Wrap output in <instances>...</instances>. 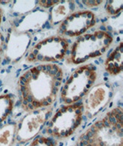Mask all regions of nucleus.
Listing matches in <instances>:
<instances>
[{
    "mask_svg": "<svg viewBox=\"0 0 123 146\" xmlns=\"http://www.w3.org/2000/svg\"><path fill=\"white\" fill-rule=\"evenodd\" d=\"M3 10L0 9V25H1V24H2V22H3Z\"/></svg>",
    "mask_w": 123,
    "mask_h": 146,
    "instance_id": "22",
    "label": "nucleus"
},
{
    "mask_svg": "<svg viewBox=\"0 0 123 146\" xmlns=\"http://www.w3.org/2000/svg\"><path fill=\"white\" fill-rule=\"evenodd\" d=\"M105 70L112 76L119 75L123 68V42L119 43L106 58L104 64Z\"/></svg>",
    "mask_w": 123,
    "mask_h": 146,
    "instance_id": "13",
    "label": "nucleus"
},
{
    "mask_svg": "<svg viewBox=\"0 0 123 146\" xmlns=\"http://www.w3.org/2000/svg\"><path fill=\"white\" fill-rule=\"evenodd\" d=\"M114 95L112 86L108 82H101L92 87L84 97V114L88 118H95L110 102Z\"/></svg>",
    "mask_w": 123,
    "mask_h": 146,
    "instance_id": "9",
    "label": "nucleus"
},
{
    "mask_svg": "<svg viewBox=\"0 0 123 146\" xmlns=\"http://www.w3.org/2000/svg\"><path fill=\"white\" fill-rule=\"evenodd\" d=\"M75 146H123V111L116 107L92 124Z\"/></svg>",
    "mask_w": 123,
    "mask_h": 146,
    "instance_id": "2",
    "label": "nucleus"
},
{
    "mask_svg": "<svg viewBox=\"0 0 123 146\" xmlns=\"http://www.w3.org/2000/svg\"><path fill=\"white\" fill-rule=\"evenodd\" d=\"M97 76V68L93 64L77 67L61 87V102L63 105L78 103L95 85Z\"/></svg>",
    "mask_w": 123,
    "mask_h": 146,
    "instance_id": "4",
    "label": "nucleus"
},
{
    "mask_svg": "<svg viewBox=\"0 0 123 146\" xmlns=\"http://www.w3.org/2000/svg\"><path fill=\"white\" fill-rule=\"evenodd\" d=\"M112 42V35L107 31L99 29L85 33L78 37L72 45L67 63L79 65L100 57L110 48Z\"/></svg>",
    "mask_w": 123,
    "mask_h": 146,
    "instance_id": "3",
    "label": "nucleus"
},
{
    "mask_svg": "<svg viewBox=\"0 0 123 146\" xmlns=\"http://www.w3.org/2000/svg\"><path fill=\"white\" fill-rule=\"evenodd\" d=\"M52 113V107L39 108L28 112L17 123L15 141L24 144L36 138L48 122Z\"/></svg>",
    "mask_w": 123,
    "mask_h": 146,
    "instance_id": "7",
    "label": "nucleus"
},
{
    "mask_svg": "<svg viewBox=\"0 0 123 146\" xmlns=\"http://www.w3.org/2000/svg\"><path fill=\"white\" fill-rule=\"evenodd\" d=\"M63 70L56 64H39L23 72L18 82L21 108L26 112L53 106L62 87Z\"/></svg>",
    "mask_w": 123,
    "mask_h": 146,
    "instance_id": "1",
    "label": "nucleus"
},
{
    "mask_svg": "<svg viewBox=\"0 0 123 146\" xmlns=\"http://www.w3.org/2000/svg\"><path fill=\"white\" fill-rule=\"evenodd\" d=\"M96 23L95 13L90 10L75 11L59 24V35L79 37L92 28Z\"/></svg>",
    "mask_w": 123,
    "mask_h": 146,
    "instance_id": "8",
    "label": "nucleus"
},
{
    "mask_svg": "<svg viewBox=\"0 0 123 146\" xmlns=\"http://www.w3.org/2000/svg\"><path fill=\"white\" fill-rule=\"evenodd\" d=\"M39 1H15L13 5V10L16 13H23L32 12L35 9Z\"/></svg>",
    "mask_w": 123,
    "mask_h": 146,
    "instance_id": "16",
    "label": "nucleus"
},
{
    "mask_svg": "<svg viewBox=\"0 0 123 146\" xmlns=\"http://www.w3.org/2000/svg\"><path fill=\"white\" fill-rule=\"evenodd\" d=\"M83 116L82 102L63 105L49 119L46 133L53 139H67L80 127Z\"/></svg>",
    "mask_w": 123,
    "mask_h": 146,
    "instance_id": "5",
    "label": "nucleus"
},
{
    "mask_svg": "<svg viewBox=\"0 0 123 146\" xmlns=\"http://www.w3.org/2000/svg\"><path fill=\"white\" fill-rule=\"evenodd\" d=\"M17 123L5 124L0 128V146H13L15 141Z\"/></svg>",
    "mask_w": 123,
    "mask_h": 146,
    "instance_id": "14",
    "label": "nucleus"
},
{
    "mask_svg": "<svg viewBox=\"0 0 123 146\" xmlns=\"http://www.w3.org/2000/svg\"><path fill=\"white\" fill-rule=\"evenodd\" d=\"M82 3H85L84 5L88 8H94L100 5L102 3H104L102 0H87V1H82Z\"/></svg>",
    "mask_w": 123,
    "mask_h": 146,
    "instance_id": "20",
    "label": "nucleus"
},
{
    "mask_svg": "<svg viewBox=\"0 0 123 146\" xmlns=\"http://www.w3.org/2000/svg\"><path fill=\"white\" fill-rule=\"evenodd\" d=\"M5 36L2 32H0V65L4 59V49H5Z\"/></svg>",
    "mask_w": 123,
    "mask_h": 146,
    "instance_id": "19",
    "label": "nucleus"
},
{
    "mask_svg": "<svg viewBox=\"0 0 123 146\" xmlns=\"http://www.w3.org/2000/svg\"><path fill=\"white\" fill-rule=\"evenodd\" d=\"M49 21V13L43 9H34L25 15L15 29L22 33H29L43 27Z\"/></svg>",
    "mask_w": 123,
    "mask_h": 146,
    "instance_id": "11",
    "label": "nucleus"
},
{
    "mask_svg": "<svg viewBox=\"0 0 123 146\" xmlns=\"http://www.w3.org/2000/svg\"><path fill=\"white\" fill-rule=\"evenodd\" d=\"M59 1H55V0H46V1H39V3L38 4L42 6V7L45 8V9H49L52 6L56 4V3H58Z\"/></svg>",
    "mask_w": 123,
    "mask_h": 146,
    "instance_id": "21",
    "label": "nucleus"
},
{
    "mask_svg": "<svg viewBox=\"0 0 123 146\" xmlns=\"http://www.w3.org/2000/svg\"><path fill=\"white\" fill-rule=\"evenodd\" d=\"M68 39L60 35H52L39 41L28 51L25 61L29 63L55 64L68 53Z\"/></svg>",
    "mask_w": 123,
    "mask_h": 146,
    "instance_id": "6",
    "label": "nucleus"
},
{
    "mask_svg": "<svg viewBox=\"0 0 123 146\" xmlns=\"http://www.w3.org/2000/svg\"><path fill=\"white\" fill-rule=\"evenodd\" d=\"M75 1H59L50 8L49 12V22L52 25L60 24L68 15L74 13Z\"/></svg>",
    "mask_w": 123,
    "mask_h": 146,
    "instance_id": "12",
    "label": "nucleus"
},
{
    "mask_svg": "<svg viewBox=\"0 0 123 146\" xmlns=\"http://www.w3.org/2000/svg\"><path fill=\"white\" fill-rule=\"evenodd\" d=\"M15 97L12 94L0 95V124L3 123L13 111Z\"/></svg>",
    "mask_w": 123,
    "mask_h": 146,
    "instance_id": "15",
    "label": "nucleus"
},
{
    "mask_svg": "<svg viewBox=\"0 0 123 146\" xmlns=\"http://www.w3.org/2000/svg\"><path fill=\"white\" fill-rule=\"evenodd\" d=\"M29 146H56V141L50 137L39 136L32 140Z\"/></svg>",
    "mask_w": 123,
    "mask_h": 146,
    "instance_id": "18",
    "label": "nucleus"
},
{
    "mask_svg": "<svg viewBox=\"0 0 123 146\" xmlns=\"http://www.w3.org/2000/svg\"><path fill=\"white\" fill-rule=\"evenodd\" d=\"M123 9V1L112 0L108 1L106 7V11L109 15H117L122 12Z\"/></svg>",
    "mask_w": 123,
    "mask_h": 146,
    "instance_id": "17",
    "label": "nucleus"
},
{
    "mask_svg": "<svg viewBox=\"0 0 123 146\" xmlns=\"http://www.w3.org/2000/svg\"><path fill=\"white\" fill-rule=\"evenodd\" d=\"M31 43V33L19 32L15 27L10 28L5 38L4 59L8 64L19 62L30 48Z\"/></svg>",
    "mask_w": 123,
    "mask_h": 146,
    "instance_id": "10",
    "label": "nucleus"
}]
</instances>
